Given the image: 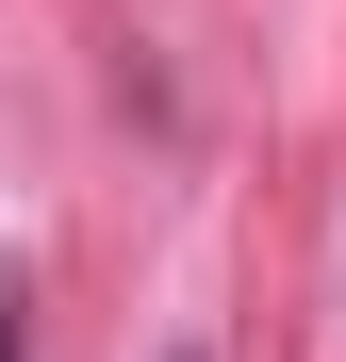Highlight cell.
Listing matches in <instances>:
<instances>
[{
    "label": "cell",
    "mask_w": 346,
    "mask_h": 362,
    "mask_svg": "<svg viewBox=\"0 0 346 362\" xmlns=\"http://www.w3.org/2000/svg\"><path fill=\"white\" fill-rule=\"evenodd\" d=\"M165 362H198V346H165Z\"/></svg>",
    "instance_id": "7a4b0ae2"
},
{
    "label": "cell",
    "mask_w": 346,
    "mask_h": 362,
    "mask_svg": "<svg viewBox=\"0 0 346 362\" xmlns=\"http://www.w3.org/2000/svg\"><path fill=\"white\" fill-rule=\"evenodd\" d=\"M0 362H33V329H17V313H0Z\"/></svg>",
    "instance_id": "6da1fadb"
}]
</instances>
